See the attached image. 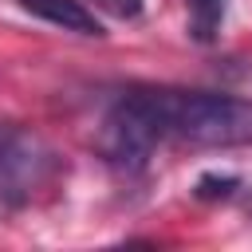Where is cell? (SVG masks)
<instances>
[{
    "instance_id": "3957f363",
    "label": "cell",
    "mask_w": 252,
    "mask_h": 252,
    "mask_svg": "<svg viewBox=\"0 0 252 252\" xmlns=\"http://www.w3.org/2000/svg\"><path fill=\"white\" fill-rule=\"evenodd\" d=\"M59 161L55 154L24 126L0 122V197L8 205L32 201L35 189H43L55 177Z\"/></svg>"
},
{
    "instance_id": "52a82bcc",
    "label": "cell",
    "mask_w": 252,
    "mask_h": 252,
    "mask_svg": "<svg viewBox=\"0 0 252 252\" xmlns=\"http://www.w3.org/2000/svg\"><path fill=\"white\" fill-rule=\"evenodd\" d=\"M102 12H110L114 20H138L142 16V0H94Z\"/></svg>"
},
{
    "instance_id": "5b68a950",
    "label": "cell",
    "mask_w": 252,
    "mask_h": 252,
    "mask_svg": "<svg viewBox=\"0 0 252 252\" xmlns=\"http://www.w3.org/2000/svg\"><path fill=\"white\" fill-rule=\"evenodd\" d=\"M189 12V35L197 43H213L224 20V0H185Z\"/></svg>"
},
{
    "instance_id": "8992f818",
    "label": "cell",
    "mask_w": 252,
    "mask_h": 252,
    "mask_svg": "<svg viewBox=\"0 0 252 252\" xmlns=\"http://www.w3.org/2000/svg\"><path fill=\"white\" fill-rule=\"evenodd\" d=\"M236 185H240V181H236V177H228V173H224V177H220V173H205V177L197 181V189H193V193H197L201 201H217V197H232V193H236Z\"/></svg>"
},
{
    "instance_id": "6da1fadb",
    "label": "cell",
    "mask_w": 252,
    "mask_h": 252,
    "mask_svg": "<svg viewBox=\"0 0 252 252\" xmlns=\"http://www.w3.org/2000/svg\"><path fill=\"white\" fill-rule=\"evenodd\" d=\"M165 126L169 138L205 150L252 146V98L217 91H165Z\"/></svg>"
},
{
    "instance_id": "7a4b0ae2",
    "label": "cell",
    "mask_w": 252,
    "mask_h": 252,
    "mask_svg": "<svg viewBox=\"0 0 252 252\" xmlns=\"http://www.w3.org/2000/svg\"><path fill=\"white\" fill-rule=\"evenodd\" d=\"M165 138V91H126L98 126V154L114 169L138 173L150 165V154Z\"/></svg>"
},
{
    "instance_id": "277c9868",
    "label": "cell",
    "mask_w": 252,
    "mask_h": 252,
    "mask_svg": "<svg viewBox=\"0 0 252 252\" xmlns=\"http://www.w3.org/2000/svg\"><path fill=\"white\" fill-rule=\"evenodd\" d=\"M24 12L63 28V32H75V35H102V24L94 20V12L79 0H16Z\"/></svg>"
}]
</instances>
